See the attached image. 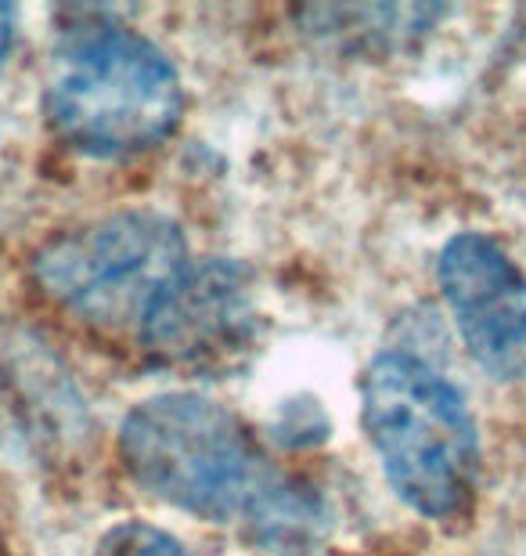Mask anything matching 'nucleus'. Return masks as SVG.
Listing matches in <instances>:
<instances>
[{
  "instance_id": "nucleus-1",
  "label": "nucleus",
  "mask_w": 526,
  "mask_h": 556,
  "mask_svg": "<svg viewBox=\"0 0 526 556\" xmlns=\"http://www.w3.org/2000/svg\"><path fill=\"white\" fill-rule=\"evenodd\" d=\"M119 459L152 498L213 525H245L267 546H299L321 525L318 498L271 466L256 433L206 394L141 402L119 427Z\"/></svg>"
},
{
  "instance_id": "nucleus-2",
  "label": "nucleus",
  "mask_w": 526,
  "mask_h": 556,
  "mask_svg": "<svg viewBox=\"0 0 526 556\" xmlns=\"http://www.w3.org/2000/svg\"><path fill=\"white\" fill-rule=\"evenodd\" d=\"M48 116L73 149L123 160L174 135L184 87L174 62L138 29L80 22L51 51Z\"/></svg>"
},
{
  "instance_id": "nucleus-3",
  "label": "nucleus",
  "mask_w": 526,
  "mask_h": 556,
  "mask_svg": "<svg viewBox=\"0 0 526 556\" xmlns=\"http://www.w3.org/2000/svg\"><path fill=\"white\" fill-rule=\"evenodd\" d=\"M361 422L389 488L429 520L462 517L479 492V430L462 391L408 351L361 380Z\"/></svg>"
},
{
  "instance_id": "nucleus-4",
  "label": "nucleus",
  "mask_w": 526,
  "mask_h": 556,
  "mask_svg": "<svg viewBox=\"0 0 526 556\" xmlns=\"http://www.w3.org/2000/svg\"><path fill=\"white\" fill-rule=\"evenodd\" d=\"M192 264L184 231L155 210H127L51 239L33 261L40 289L69 315L108 332H141Z\"/></svg>"
},
{
  "instance_id": "nucleus-5",
  "label": "nucleus",
  "mask_w": 526,
  "mask_h": 556,
  "mask_svg": "<svg viewBox=\"0 0 526 556\" xmlns=\"http://www.w3.org/2000/svg\"><path fill=\"white\" fill-rule=\"evenodd\" d=\"M260 332L253 278L234 261H192L166 289L138 340L166 369L228 372L242 365Z\"/></svg>"
},
{
  "instance_id": "nucleus-6",
  "label": "nucleus",
  "mask_w": 526,
  "mask_h": 556,
  "mask_svg": "<svg viewBox=\"0 0 526 556\" xmlns=\"http://www.w3.org/2000/svg\"><path fill=\"white\" fill-rule=\"evenodd\" d=\"M436 282L465 351L501 383H526V278L484 231H462L440 250Z\"/></svg>"
},
{
  "instance_id": "nucleus-7",
  "label": "nucleus",
  "mask_w": 526,
  "mask_h": 556,
  "mask_svg": "<svg viewBox=\"0 0 526 556\" xmlns=\"http://www.w3.org/2000/svg\"><path fill=\"white\" fill-rule=\"evenodd\" d=\"M94 556H192L170 531L141 525V520H127L105 531V539L98 542Z\"/></svg>"
},
{
  "instance_id": "nucleus-8",
  "label": "nucleus",
  "mask_w": 526,
  "mask_h": 556,
  "mask_svg": "<svg viewBox=\"0 0 526 556\" xmlns=\"http://www.w3.org/2000/svg\"><path fill=\"white\" fill-rule=\"evenodd\" d=\"M11 37H15V11L0 4V62H4V54L11 48Z\"/></svg>"
}]
</instances>
